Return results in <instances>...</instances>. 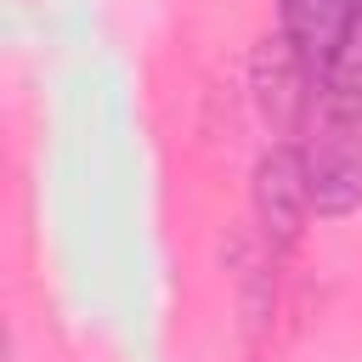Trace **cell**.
I'll return each mask as SVG.
<instances>
[{
  "label": "cell",
  "instance_id": "cell-4",
  "mask_svg": "<svg viewBox=\"0 0 362 362\" xmlns=\"http://www.w3.org/2000/svg\"><path fill=\"white\" fill-rule=\"evenodd\" d=\"M351 23H356L351 0H283V34L300 45V57L317 68V79H322V62L334 57V45L351 34Z\"/></svg>",
  "mask_w": 362,
  "mask_h": 362
},
{
  "label": "cell",
  "instance_id": "cell-6",
  "mask_svg": "<svg viewBox=\"0 0 362 362\" xmlns=\"http://www.w3.org/2000/svg\"><path fill=\"white\" fill-rule=\"evenodd\" d=\"M272 238L255 226V232H238L232 243V266H238V294H243V317L260 322L266 305H272Z\"/></svg>",
  "mask_w": 362,
  "mask_h": 362
},
{
  "label": "cell",
  "instance_id": "cell-3",
  "mask_svg": "<svg viewBox=\"0 0 362 362\" xmlns=\"http://www.w3.org/2000/svg\"><path fill=\"white\" fill-rule=\"evenodd\" d=\"M311 215H317V209H311L305 153H294V147H272V153L255 164V226H260L277 249H288V243L305 232Z\"/></svg>",
  "mask_w": 362,
  "mask_h": 362
},
{
  "label": "cell",
  "instance_id": "cell-5",
  "mask_svg": "<svg viewBox=\"0 0 362 362\" xmlns=\"http://www.w3.org/2000/svg\"><path fill=\"white\" fill-rule=\"evenodd\" d=\"M322 102L339 119H362V17L351 23V34L322 62Z\"/></svg>",
  "mask_w": 362,
  "mask_h": 362
},
{
  "label": "cell",
  "instance_id": "cell-2",
  "mask_svg": "<svg viewBox=\"0 0 362 362\" xmlns=\"http://www.w3.org/2000/svg\"><path fill=\"white\" fill-rule=\"evenodd\" d=\"M311 79H317V68L300 57V45H294L283 28H277L272 40H260L255 57H249L255 107H260V119H266L277 136H288V130L305 124V113H311Z\"/></svg>",
  "mask_w": 362,
  "mask_h": 362
},
{
  "label": "cell",
  "instance_id": "cell-1",
  "mask_svg": "<svg viewBox=\"0 0 362 362\" xmlns=\"http://www.w3.org/2000/svg\"><path fill=\"white\" fill-rule=\"evenodd\" d=\"M300 153H305V181H311V209L317 215L362 209V119L322 113Z\"/></svg>",
  "mask_w": 362,
  "mask_h": 362
}]
</instances>
